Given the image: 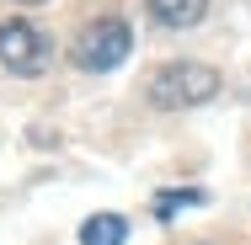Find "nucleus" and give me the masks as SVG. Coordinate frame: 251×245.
I'll return each instance as SVG.
<instances>
[{"label": "nucleus", "instance_id": "4", "mask_svg": "<svg viewBox=\"0 0 251 245\" xmlns=\"http://www.w3.org/2000/svg\"><path fill=\"white\" fill-rule=\"evenodd\" d=\"M150 16L160 27H198L208 16V0H150Z\"/></svg>", "mask_w": 251, "mask_h": 245}, {"label": "nucleus", "instance_id": "7", "mask_svg": "<svg viewBox=\"0 0 251 245\" xmlns=\"http://www.w3.org/2000/svg\"><path fill=\"white\" fill-rule=\"evenodd\" d=\"M22 5H43V0H22Z\"/></svg>", "mask_w": 251, "mask_h": 245}, {"label": "nucleus", "instance_id": "6", "mask_svg": "<svg viewBox=\"0 0 251 245\" xmlns=\"http://www.w3.org/2000/svg\"><path fill=\"white\" fill-rule=\"evenodd\" d=\"M193 202H203V192H193V187H187V192H160L155 197V213L171 219V213H182V208H193Z\"/></svg>", "mask_w": 251, "mask_h": 245}, {"label": "nucleus", "instance_id": "5", "mask_svg": "<svg viewBox=\"0 0 251 245\" xmlns=\"http://www.w3.org/2000/svg\"><path fill=\"white\" fill-rule=\"evenodd\" d=\"M123 240H128V224L118 213H97L80 224V245H123Z\"/></svg>", "mask_w": 251, "mask_h": 245}, {"label": "nucleus", "instance_id": "1", "mask_svg": "<svg viewBox=\"0 0 251 245\" xmlns=\"http://www.w3.org/2000/svg\"><path fill=\"white\" fill-rule=\"evenodd\" d=\"M214 91H219V75L208 64H193V59H176V64H166V69L150 75V101L166 107V112L203 107V101H214Z\"/></svg>", "mask_w": 251, "mask_h": 245}, {"label": "nucleus", "instance_id": "3", "mask_svg": "<svg viewBox=\"0 0 251 245\" xmlns=\"http://www.w3.org/2000/svg\"><path fill=\"white\" fill-rule=\"evenodd\" d=\"M53 59V43L32 22H0V64L11 75H43Z\"/></svg>", "mask_w": 251, "mask_h": 245}, {"label": "nucleus", "instance_id": "2", "mask_svg": "<svg viewBox=\"0 0 251 245\" xmlns=\"http://www.w3.org/2000/svg\"><path fill=\"white\" fill-rule=\"evenodd\" d=\"M128 48H134L128 22H118V16H97V22H91V27H80V38L70 43V64H75V69L101 75V69H118V64L128 59Z\"/></svg>", "mask_w": 251, "mask_h": 245}]
</instances>
